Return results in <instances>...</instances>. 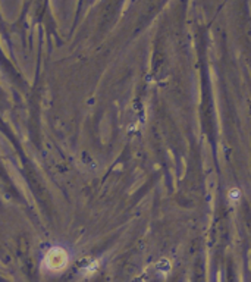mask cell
Instances as JSON below:
<instances>
[{"mask_svg":"<svg viewBox=\"0 0 251 282\" xmlns=\"http://www.w3.org/2000/svg\"><path fill=\"white\" fill-rule=\"evenodd\" d=\"M69 262V256L68 251L60 248V247H54L52 250H49L47 256H46V266L49 270H62L65 269V266Z\"/></svg>","mask_w":251,"mask_h":282,"instance_id":"1","label":"cell"},{"mask_svg":"<svg viewBox=\"0 0 251 282\" xmlns=\"http://www.w3.org/2000/svg\"><path fill=\"white\" fill-rule=\"evenodd\" d=\"M239 196H241V193H239V190L238 188H232V190L229 191V202L232 203V205H235L236 202H239Z\"/></svg>","mask_w":251,"mask_h":282,"instance_id":"2","label":"cell"}]
</instances>
